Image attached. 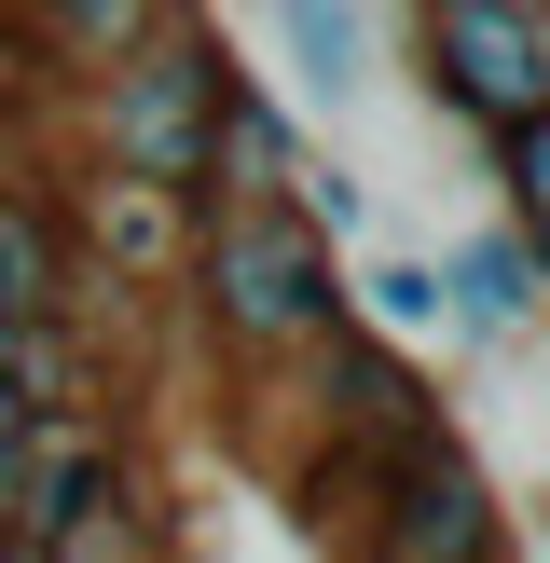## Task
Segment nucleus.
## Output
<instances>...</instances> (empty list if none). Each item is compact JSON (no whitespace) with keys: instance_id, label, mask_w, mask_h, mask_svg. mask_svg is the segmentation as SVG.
Here are the masks:
<instances>
[{"instance_id":"1","label":"nucleus","mask_w":550,"mask_h":563,"mask_svg":"<svg viewBox=\"0 0 550 563\" xmlns=\"http://www.w3.org/2000/svg\"><path fill=\"white\" fill-rule=\"evenodd\" d=\"M179 317L207 330L248 372H302V357L344 330V247H317L289 207H207L193 220V275Z\"/></svg>"},{"instance_id":"2","label":"nucleus","mask_w":550,"mask_h":563,"mask_svg":"<svg viewBox=\"0 0 550 563\" xmlns=\"http://www.w3.org/2000/svg\"><path fill=\"white\" fill-rule=\"evenodd\" d=\"M234 69H248V55L220 42L207 14L165 0L152 42H138L124 69L82 82V165H97V179H152V192H179V207H207V137H220V82H234Z\"/></svg>"},{"instance_id":"3","label":"nucleus","mask_w":550,"mask_h":563,"mask_svg":"<svg viewBox=\"0 0 550 563\" xmlns=\"http://www.w3.org/2000/svg\"><path fill=\"white\" fill-rule=\"evenodd\" d=\"M399 55L482 152L550 110V0H427V14H399Z\"/></svg>"},{"instance_id":"4","label":"nucleus","mask_w":550,"mask_h":563,"mask_svg":"<svg viewBox=\"0 0 550 563\" xmlns=\"http://www.w3.org/2000/svg\"><path fill=\"white\" fill-rule=\"evenodd\" d=\"M372 563H522V509L495 495V467L468 454V427H440L427 454L385 467Z\"/></svg>"},{"instance_id":"5","label":"nucleus","mask_w":550,"mask_h":563,"mask_svg":"<svg viewBox=\"0 0 550 563\" xmlns=\"http://www.w3.org/2000/svg\"><path fill=\"white\" fill-rule=\"evenodd\" d=\"M55 207H69V247H82L97 317H110V302H179L193 220H207V207H179V192H152V179H97V165H69ZM97 317H82V330H97Z\"/></svg>"},{"instance_id":"6","label":"nucleus","mask_w":550,"mask_h":563,"mask_svg":"<svg viewBox=\"0 0 550 563\" xmlns=\"http://www.w3.org/2000/svg\"><path fill=\"white\" fill-rule=\"evenodd\" d=\"M302 372H317V440H330V454L399 467V454H427V440L454 427V412H440V385H427V357L372 344V330H330Z\"/></svg>"},{"instance_id":"7","label":"nucleus","mask_w":550,"mask_h":563,"mask_svg":"<svg viewBox=\"0 0 550 563\" xmlns=\"http://www.w3.org/2000/svg\"><path fill=\"white\" fill-rule=\"evenodd\" d=\"M124 482H138V440H124V412H69V427H28V454H14V495H0V537L42 563V550L69 537L82 509H110Z\"/></svg>"},{"instance_id":"8","label":"nucleus","mask_w":550,"mask_h":563,"mask_svg":"<svg viewBox=\"0 0 550 563\" xmlns=\"http://www.w3.org/2000/svg\"><path fill=\"white\" fill-rule=\"evenodd\" d=\"M97 289H82V247H69V207H55L42 165L0 179V330H82Z\"/></svg>"},{"instance_id":"9","label":"nucleus","mask_w":550,"mask_h":563,"mask_svg":"<svg viewBox=\"0 0 550 563\" xmlns=\"http://www.w3.org/2000/svg\"><path fill=\"white\" fill-rule=\"evenodd\" d=\"M302 165H317L302 110L275 97L262 69H234V82H220V137H207V207H289Z\"/></svg>"},{"instance_id":"10","label":"nucleus","mask_w":550,"mask_h":563,"mask_svg":"<svg viewBox=\"0 0 550 563\" xmlns=\"http://www.w3.org/2000/svg\"><path fill=\"white\" fill-rule=\"evenodd\" d=\"M262 42L289 55V97H302V110H358V97L385 82L372 55L399 42V14H358V0H289V14H275Z\"/></svg>"},{"instance_id":"11","label":"nucleus","mask_w":550,"mask_h":563,"mask_svg":"<svg viewBox=\"0 0 550 563\" xmlns=\"http://www.w3.org/2000/svg\"><path fill=\"white\" fill-rule=\"evenodd\" d=\"M440 317H454V344H522V330H537V262H522L509 220H482V234L440 247Z\"/></svg>"},{"instance_id":"12","label":"nucleus","mask_w":550,"mask_h":563,"mask_svg":"<svg viewBox=\"0 0 550 563\" xmlns=\"http://www.w3.org/2000/svg\"><path fill=\"white\" fill-rule=\"evenodd\" d=\"M42 563H179V509H165V495H152V467H138V482L110 495V509H82Z\"/></svg>"},{"instance_id":"13","label":"nucleus","mask_w":550,"mask_h":563,"mask_svg":"<svg viewBox=\"0 0 550 563\" xmlns=\"http://www.w3.org/2000/svg\"><path fill=\"white\" fill-rule=\"evenodd\" d=\"M482 165H495V220H509L522 247H550V110H537V124H509Z\"/></svg>"},{"instance_id":"14","label":"nucleus","mask_w":550,"mask_h":563,"mask_svg":"<svg viewBox=\"0 0 550 563\" xmlns=\"http://www.w3.org/2000/svg\"><path fill=\"white\" fill-rule=\"evenodd\" d=\"M289 220H302V234H317V247H358V234H372V179H358V165H302V179H289Z\"/></svg>"},{"instance_id":"15","label":"nucleus","mask_w":550,"mask_h":563,"mask_svg":"<svg viewBox=\"0 0 550 563\" xmlns=\"http://www.w3.org/2000/svg\"><path fill=\"white\" fill-rule=\"evenodd\" d=\"M537 563H550V509H537Z\"/></svg>"}]
</instances>
